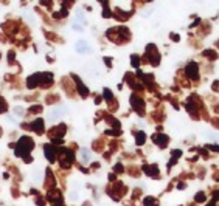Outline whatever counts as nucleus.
Listing matches in <instances>:
<instances>
[{"label": "nucleus", "mask_w": 219, "mask_h": 206, "mask_svg": "<svg viewBox=\"0 0 219 206\" xmlns=\"http://www.w3.org/2000/svg\"><path fill=\"white\" fill-rule=\"evenodd\" d=\"M34 147L33 144V140L28 136H24L20 138L19 143H17V147H16V155L17 156H24V155H28V152Z\"/></svg>", "instance_id": "1"}, {"label": "nucleus", "mask_w": 219, "mask_h": 206, "mask_svg": "<svg viewBox=\"0 0 219 206\" xmlns=\"http://www.w3.org/2000/svg\"><path fill=\"white\" fill-rule=\"evenodd\" d=\"M196 68H198V67H196V64H190V65H188V68H186V70H188V74H190L193 79H196V78H198V73H196Z\"/></svg>", "instance_id": "9"}, {"label": "nucleus", "mask_w": 219, "mask_h": 206, "mask_svg": "<svg viewBox=\"0 0 219 206\" xmlns=\"http://www.w3.org/2000/svg\"><path fill=\"white\" fill-rule=\"evenodd\" d=\"M103 16H104V17H109V16H110V12H109V11H107V10H106L104 12H103Z\"/></svg>", "instance_id": "13"}, {"label": "nucleus", "mask_w": 219, "mask_h": 206, "mask_svg": "<svg viewBox=\"0 0 219 206\" xmlns=\"http://www.w3.org/2000/svg\"><path fill=\"white\" fill-rule=\"evenodd\" d=\"M100 2H103V3H106V2H107V0H100Z\"/></svg>", "instance_id": "14"}, {"label": "nucleus", "mask_w": 219, "mask_h": 206, "mask_svg": "<svg viewBox=\"0 0 219 206\" xmlns=\"http://www.w3.org/2000/svg\"><path fill=\"white\" fill-rule=\"evenodd\" d=\"M44 150H45V155H47V158H48V160H50V161H55V150H53V147H51V146H48V144H47Z\"/></svg>", "instance_id": "6"}, {"label": "nucleus", "mask_w": 219, "mask_h": 206, "mask_svg": "<svg viewBox=\"0 0 219 206\" xmlns=\"http://www.w3.org/2000/svg\"><path fill=\"white\" fill-rule=\"evenodd\" d=\"M138 56H132V65L135 67V65H138V59H137Z\"/></svg>", "instance_id": "12"}, {"label": "nucleus", "mask_w": 219, "mask_h": 206, "mask_svg": "<svg viewBox=\"0 0 219 206\" xmlns=\"http://www.w3.org/2000/svg\"><path fill=\"white\" fill-rule=\"evenodd\" d=\"M90 158H92V156H90V150H89V149H82L81 150V160L84 161V163H89Z\"/></svg>", "instance_id": "8"}, {"label": "nucleus", "mask_w": 219, "mask_h": 206, "mask_svg": "<svg viewBox=\"0 0 219 206\" xmlns=\"http://www.w3.org/2000/svg\"><path fill=\"white\" fill-rule=\"evenodd\" d=\"M64 113H65V109H55V110H51L50 121H56L58 118H61V115H64Z\"/></svg>", "instance_id": "3"}, {"label": "nucleus", "mask_w": 219, "mask_h": 206, "mask_svg": "<svg viewBox=\"0 0 219 206\" xmlns=\"http://www.w3.org/2000/svg\"><path fill=\"white\" fill-rule=\"evenodd\" d=\"M64 2H69V0H64Z\"/></svg>", "instance_id": "15"}, {"label": "nucleus", "mask_w": 219, "mask_h": 206, "mask_svg": "<svg viewBox=\"0 0 219 206\" xmlns=\"http://www.w3.org/2000/svg\"><path fill=\"white\" fill-rule=\"evenodd\" d=\"M76 50L79 53H84V51H90V47H89L87 42H84V40H79V42L76 43Z\"/></svg>", "instance_id": "5"}, {"label": "nucleus", "mask_w": 219, "mask_h": 206, "mask_svg": "<svg viewBox=\"0 0 219 206\" xmlns=\"http://www.w3.org/2000/svg\"><path fill=\"white\" fill-rule=\"evenodd\" d=\"M39 82H41V73L30 76V78H28V84H26V85H28L30 88H34L36 85H39Z\"/></svg>", "instance_id": "2"}, {"label": "nucleus", "mask_w": 219, "mask_h": 206, "mask_svg": "<svg viewBox=\"0 0 219 206\" xmlns=\"http://www.w3.org/2000/svg\"><path fill=\"white\" fill-rule=\"evenodd\" d=\"M41 3L45 6H51V0H41Z\"/></svg>", "instance_id": "11"}, {"label": "nucleus", "mask_w": 219, "mask_h": 206, "mask_svg": "<svg viewBox=\"0 0 219 206\" xmlns=\"http://www.w3.org/2000/svg\"><path fill=\"white\" fill-rule=\"evenodd\" d=\"M73 79L76 81V84H78V87H79V92H81V96H87L89 90H87V88H86V87L82 85V82H81V81H79V79L76 78V76H73Z\"/></svg>", "instance_id": "7"}, {"label": "nucleus", "mask_w": 219, "mask_h": 206, "mask_svg": "<svg viewBox=\"0 0 219 206\" xmlns=\"http://www.w3.org/2000/svg\"><path fill=\"white\" fill-rule=\"evenodd\" d=\"M137 140H138V144H141L143 140H145V135H143V133H138V135H137Z\"/></svg>", "instance_id": "10"}, {"label": "nucleus", "mask_w": 219, "mask_h": 206, "mask_svg": "<svg viewBox=\"0 0 219 206\" xmlns=\"http://www.w3.org/2000/svg\"><path fill=\"white\" fill-rule=\"evenodd\" d=\"M33 129H34L37 133H44V121H42L41 118H37V119L33 123Z\"/></svg>", "instance_id": "4"}]
</instances>
